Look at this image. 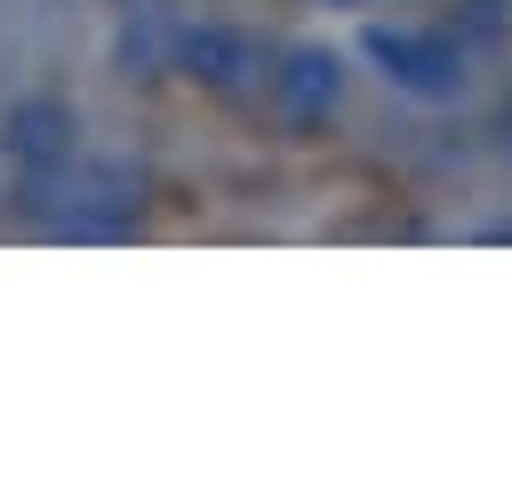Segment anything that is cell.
<instances>
[{"label": "cell", "mask_w": 512, "mask_h": 504, "mask_svg": "<svg viewBox=\"0 0 512 504\" xmlns=\"http://www.w3.org/2000/svg\"><path fill=\"white\" fill-rule=\"evenodd\" d=\"M368 56L384 64L392 88L424 96V104H448L464 96V48L448 32H416V24H368Z\"/></svg>", "instance_id": "cell-1"}, {"label": "cell", "mask_w": 512, "mask_h": 504, "mask_svg": "<svg viewBox=\"0 0 512 504\" xmlns=\"http://www.w3.org/2000/svg\"><path fill=\"white\" fill-rule=\"evenodd\" d=\"M0 160H8L16 176H56V168H72V160H80V112H72L64 96H48V88L16 96V104L0 112Z\"/></svg>", "instance_id": "cell-2"}, {"label": "cell", "mask_w": 512, "mask_h": 504, "mask_svg": "<svg viewBox=\"0 0 512 504\" xmlns=\"http://www.w3.org/2000/svg\"><path fill=\"white\" fill-rule=\"evenodd\" d=\"M336 96H344V56H336V48L304 40V48L280 56V72H272V112H280L288 128H320V120L336 112Z\"/></svg>", "instance_id": "cell-3"}, {"label": "cell", "mask_w": 512, "mask_h": 504, "mask_svg": "<svg viewBox=\"0 0 512 504\" xmlns=\"http://www.w3.org/2000/svg\"><path fill=\"white\" fill-rule=\"evenodd\" d=\"M168 56H176L184 80H200V88H216V96L248 88V72H256V40L232 32V24H176Z\"/></svg>", "instance_id": "cell-4"}, {"label": "cell", "mask_w": 512, "mask_h": 504, "mask_svg": "<svg viewBox=\"0 0 512 504\" xmlns=\"http://www.w3.org/2000/svg\"><path fill=\"white\" fill-rule=\"evenodd\" d=\"M480 8H496V0H480Z\"/></svg>", "instance_id": "cell-5"}]
</instances>
